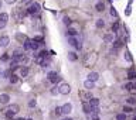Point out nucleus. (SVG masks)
<instances>
[{"mask_svg":"<svg viewBox=\"0 0 136 120\" xmlns=\"http://www.w3.org/2000/svg\"><path fill=\"white\" fill-rule=\"evenodd\" d=\"M18 110H20L18 105H11L10 107L6 110V117H7V119H13V117L18 113Z\"/></svg>","mask_w":136,"mask_h":120,"instance_id":"obj_1","label":"nucleus"},{"mask_svg":"<svg viewBox=\"0 0 136 120\" xmlns=\"http://www.w3.org/2000/svg\"><path fill=\"white\" fill-rule=\"evenodd\" d=\"M47 79H48L51 83L57 85V83H60V82H61V79H62V78H61L57 72H48V74H47Z\"/></svg>","mask_w":136,"mask_h":120,"instance_id":"obj_2","label":"nucleus"},{"mask_svg":"<svg viewBox=\"0 0 136 120\" xmlns=\"http://www.w3.org/2000/svg\"><path fill=\"white\" fill-rule=\"evenodd\" d=\"M58 93H61V95H70V93H71V86L68 83H65V82L60 83V86H58Z\"/></svg>","mask_w":136,"mask_h":120,"instance_id":"obj_3","label":"nucleus"},{"mask_svg":"<svg viewBox=\"0 0 136 120\" xmlns=\"http://www.w3.org/2000/svg\"><path fill=\"white\" fill-rule=\"evenodd\" d=\"M68 44H70V45H72L75 49H81V48H82V45H81V41H78V40H77V37H68Z\"/></svg>","mask_w":136,"mask_h":120,"instance_id":"obj_4","label":"nucleus"},{"mask_svg":"<svg viewBox=\"0 0 136 120\" xmlns=\"http://www.w3.org/2000/svg\"><path fill=\"white\" fill-rule=\"evenodd\" d=\"M123 89L126 92H129V93H136V83L133 81H129L128 83L123 85Z\"/></svg>","mask_w":136,"mask_h":120,"instance_id":"obj_5","label":"nucleus"},{"mask_svg":"<svg viewBox=\"0 0 136 120\" xmlns=\"http://www.w3.org/2000/svg\"><path fill=\"white\" fill-rule=\"evenodd\" d=\"M71 112H72V103L71 102H67V103H64V105L61 106V113H62V114L68 116Z\"/></svg>","mask_w":136,"mask_h":120,"instance_id":"obj_6","label":"nucleus"},{"mask_svg":"<svg viewBox=\"0 0 136 120\" xmlns=\"http://www.w3.org/2000/svg\"><path fill=\"white\" fill-rule=\"evenodd\" d=\"M40 10H41L40 4L37 3V2H34V3H31V6L29 7L27 13H29V14H38V13H40Z\"/></svg>","mask_w":136,"mask_h":120,"instance_id":"obj_7","label":"nucleus"},{"mask_svg":"<svg viewBox=\"0 0 136 120\" xmlns=\"http://www.w3.org/2000/svg\"><path fill=\"white\" fill-rule=\"evenodd\" d=\"M10 44V37L9 35H2L0 37V48H6Z\"/></svg>","mask_w":136,"mask_h":120,"instance_id":"obj_8","label":"nucleus"},{"mask_svg":"<svg viewBox=\"0 0 136 120\" xmlns=\"http://www.w3.org/2000/svg\"><path fill=\"white\" fill-rule=\"evenodd\" d=\"M9 102H10V95L2 93L0 95V105H9Z\"/></svg>","mask_w":136,"mask_h":120,"instance_id":"obj_9","label":"nucleus"},{"mask_svg":"<svg viewBox=\"0 0 136 120\" xmlns=\"http://www.w3.org/2000/svg\"><path fill=\"white\" fill-rule=\"evenodd\" d=\"M84 88H85L86 91H92V89L95 88V82L86 79V81H84Z\"/></svg>","mask_w":136,"mask_h":120,"instance_id":"obj_10","label":"nucleus"},{"mask_svg":"<svg viewBox=\"0 0 136 120\" xmlns=\"http://www.w3.org/2000/svg\"><path fill=\"white\" fill-rule=\"evenodd\" d=\"M88 79L92 82H97L98 79H99V74L98 72H95V71H91L89 74H88Z\"/></svg>","mask_w":136,"mask_h":120,"instance_id":"obj_11","label":"nucleus"},{"mask_svg":"<svg viewBox=\"0 0 136 120\" xmlns=\"http://www.w3.org/2000/svg\"><path fill=\"white\" fill-rule=\"evenodd\" d=\"M95 10H97L98 13H104V11H105V3L102 2V0L95 4Z\"/></svg>","mask_w":136,"mask_h":120,"instance_id":"obj_12","label":"nucleus"},{"mask_svg":"<svg viewBox=\"0 0 136 120\" xmlns=\"http://www.w3.org/2000/svg\"><path fill=\"white\" fill-rule=\"evenodd\" d=\"M88 105H89V107H98V106H99V99L91 98L89 100H88Z\"/></svg>","mask_w":136,"mask_h":120,"instance_id":"obj_13","label":"nucleus"},{"mask_svg":"<svg viewBox=\"0 0 136 120\" xmlns=\"http://www.w3.org/2000/svg\"><path fill=\"white\" fill-rule=\"evenodd\" d=\"M79 33L77 31L75 28H71V27H68V30H67V37H77Z\"/></svg>","mask_w":136,"mask_h":120,"instance_id":"obj_14","label":"nucleus"},{"mask_svg":"<svg viewBox=\"0 0 136 120\" xmlns=\"http://www.w3.org/2000/svg\"><path fill=\"white\" fill-rule=\"evenodd\" d=\"M29 72H30L29 67H26V65H24V67L20 68V76H21V78H26L27 75H29Z\"/></svg>","mask_w":136,"mask_h":120,"instance_id":"obj_15","label":"nucleus"},{"mask_svg":"<svg viewBox=\"0 0 136 120\" xmlns=\"http://www.w3.org/2000/svg\"><path fill=\"white\" fill-rule=\"evenodd\" d=\"M128 79H130V81L136 79V71H135V68H130V69L128 71Z\"/></svg>","mask_w":136,"mask_h":120,"instance_id":"obj_16","label":"nucleus"},{"mask_svg":"<svg viewBox=\"0 0 136 120\" xmlns=\"http://www.w3.org/2000/svg\"><path fill=\"white\" fill-rule=\"evenodd\" d=\"M67 56H68V59L71 61V62H77V61H78V56H77V54L72 52V51H70Z\"/></svg>","mask_w":136,"mask_h":120,"instance_id":"obj_17","label":"nucleus"},{"mask_svg":"<svg viewBox=\"0 0 136 120\" xmlns=\"http://www.w3.org/2000/svg\"><path fill=\"white\" fill-rule=\"evenodd\" d=\"M112 45H114L115 49H119L122 45H123V42H122L121 40H114V41H112Z\"/></svg>","mask_w":136,"mask_h":120,"instance_id":"obj_18","label":"nucleus"},{"mask_svg":"<svg viewBox=\"0 0 136 120\" xmlns=\"http://www.w3.org/2000/svg\"><path fill=\"white\" fill-rule=\"evenodd\" d=\"M95 25H97V28H104L106 24H105V20H104V18H98L97 23H95Z\"/></svg>","mask_w":136,"mask_h":120,"instance_id":"obj_19","label":"nucleus"},{"mask_svg":"<svg viewBox=\"0 0 136 120\" xmlns=\"http://www.w3.org/2000/svg\"><path fill=\"white\" fill-rule=\"evenodd\" d=\"M62 23H64L65 25H67V27H71V24H72V20L70 17H68V16H64V17H62Z\"/></svg>","mask_w":136,"mask_h":120,"instance_id":"obj_20","label":"nucleus"},{"mask_svg":"<svg viewBox=\"0 0 136 120\" xmlns=\"http://www.w3.org/2000/svg\"><path fill=\"white\" fill-rule=\"evenodd\" d=\"M9 82L13 83V85L17 83V82H18V76H17V75H14V74H11L10 76H9Z\"/></svg>","mask_w":136,"mask_h":120,"instance_id":"obj_21","label":"nucleus"},{"mask_svg":"<svg viewBox=\"0 0 136 120\" xmlns=\"http://www.w3.org/2000/svg\"><path fill=\"white\" fill-rule=\"evenodd\" d=\"M38 48H40L38 42H36L34 40H31V44H30V49H33V51H37Z\"/></svg>","mask_w":136,"mask_h":120,"instance_id":"obj_22","label":"nucleus"},{"mask_svg":"<svg viewBox=\"0 0 136 120\" xmlns=\"http://www.w3.org/2000/svg\"><path fill=\"white\" fill-rule=\"evenodd\" d=\"M105 41L106 42H112L114 41V34H112V33H108V34H105Z\"/></svg>","mask_w":136,"mask_h":120,"instance_id":"obj_23","label":"nucleus"},{"mask_svg":"<svg viewBox=\"0 0 136 120\" xmlns=\"http://www.w3.org/2000/svg\"><path fill=\"white\" fill-rule=\"evenodd\" d=\"M0 21L7 23V21H9V14L7 13H0Z\"/></svg>","mask_w":136,"mask_h":120,"instance_id":"obj_24","label":"nucleus"},{"mask_svg":"<svg viewBox=\"0 0 136 120\" xmlns=\"http://www.w3.org/2000/svg\"><path fill=\"white\" fill-rule=\"evenodd\" d=\"M109 14H111V17H115V18H118V11H116V9H115L114 6L111 7V10H109Z\"/></svg>","mask_w":136,"mask_h":120,"instance_id":"obj_25","label":"nucleus"},{"mask_svg":"<svg viewBox=\"0 0 136 120\" xmlns=\"http://www.w3.org/2000/svg\"><path fill=\"white\" fill-rule=\"evenodd\" d=\"M30 44H31V40L24 38V44H23V48H24V49H30Z\"/></svg>","mask_w":136,"mask_h":120,"instance_id":"obj_26","label":"nucleus"},{"mask_svg":"<svg viewBox=\"0 0 136 120\" xmlns=\"http://www.w3.org/2000/svg\"><path fill=\"white\" fill-rule=\"evenodd\" d=\"M112 31H114V33L119 31V21H115L114 24H112Z\"/></svg>","mask_w":136,"mask_h":120,"instance_id":"obj_27","label":"nucleus"},{"mask_svg":"<svg viewBox=\"0 0 136 120\" xmlns=\"http://www.w3.org/2000/svg\"><path fill=\"white\" fill-rule=\"evenodd\" d=\"M82 109H84V112H85L86 114H89V113H91V107H89V105H88V103H84Z\"/></svg>","mask_w":136,"mask_h":120,"instance_id":"obj_28","label":"nucleus"},{"mask_svg":"<svg viewBox=\"0 0 136 120\" xmlns=\"http://www.w3.org/2000/svg\"><path fill=\"white\" fill-rule=\"evenodd\" d=\"M50 93H51L53 96H55V95L58 93V86H57V85H55V86H53V88L50 89Z\"/></svg>","mask_w":136,"mask_h":120,"instance_id":"obj_29","label":"nucleus"},{"mask_svg":"<svg viewBox=\"0 0 136 120\" xmlns=\"http://www.w3.org/2000/svg\"><path fill=\"white\" fill-rule=\"evenodd\" d=\"M126 103L130 105V106H133V105H136V99L135 98H128L126 99Z\"/></svg>","mask_w":136,"mask_h":120,"instance_id":"obj_30","label":"nucleus"},{"mask_svg":"<svg viewBox=\"0 0 136 120\" xmlns=\"http://www.w3.org/2000/svg\"><path fill=\"white\" fill-rule=\"evenodd\" d=\"M116 120H126V113H118L116 114Z\"/></svg>","mask_w":136,"mask_h":120,"instance_id":"obj_31","label":"nucleus"},{"mask_svg":"<svg viewBox=\"0 0 136 120\" xmlns=\"http://www.w3.org/2000/svg\"><path fill=\"white\" fill-rule=\"evenodd\" d=\"M9 59H10V58H9V54H3V55L0 56V61H3V62H7Z\"/></svg>","mask_w":136,"mask_h":120,"instance_id":"obj_32","label":"nucleus"},{"mask_svg":"<svg viewBox=\"0 0 136 120\" xmlns=\"http://www.w3.org/2000/svg\"><path fill=\"white\" fill-rule=\"evenodd\" d=\"M133 109L130 107V106H123V113H132Z\"/></svg>","mask_w":136,"mask_h":120,"instance_id":"obj_33","label":"nucleus"},{"mask_svg":"<svg viewBox=\"0 0 136 120\" xmlns=\"http://www.w3.org/2000/svg\"><path fill=\"white\" fill-rule=\"evenodd\" d=\"M54 112H55V116H58V117L62 116V113H61V107H58V106L55 107V110H54Z\"/></svg>","mask_w":136,"mask_h":120,"instance_id":"obj_34","label":"nucleus"},{"mask_svg":"<svg viewBox=\"0 0 136 120\" xmlns=\"http://www.w3.org/2000/svg\"><path fill=\"white\" fill-rule=\"evenodd\" d=\"M36 105H37L36 99H31V100L29 102V107H36Z\"/></svg>","mask_w":136,"mask_h":120,"instance_id":"obj_35","label":"nucleus"},{"mask_svg":"<svg viewBox=\"0 0 136 120\" xmlns=\"http://www.w3.org/2000/svg\"><path fill=\"white\" fill-rule=\"evenodd\" d=\"M130 13H132V9H130V6H128L125 9V16H130Z\"/></svg>","mask_w":136,"mask_h":120,"instance_id":"obj_36","label":"nucleus"},{"mask_svg":"<svg viewBox=\"0 0 136 120\" xmlns=\"http://www.w3.org/2000/svg\"><path fill=\"white\" fill-rule=\"evenodd\" d=\"M125 58H126V61H129V62H132V58H130V54H129L128 51L125 52Z\"/></svg>","mask_w":136,"mask_h":120,"instance_id":"obj_37","label":"nucleus"},{"mask_svg":"<svg viewBox=\"0 0 136 120\" xmlns=\"http://www.w3.org/2000/svg\"><path fill=\"white\" fill-rule=\"evenodd\" d=\"M7 25V23H4V21H0V30H4Z\"/></svg>","mask_w":136,"mask_h":120,"instance_id":"obj_38","label":"nucleus"},{"mask_svg":"<svg viewBox=\"0 0 136 120\" xmlns=\"http://www.w3.org/2000/svg\"><path fill=\"white\" fill-rule=\"evenodd\" d=\"M34 41H36V42H43V37H41V35H38V37H36V38H34Z\"/></svg>","mask_w":136,"mask_h":120,"instance_id":"obj_39","label":"nucleus"},{"mask_svg":"<svg viewBox=\"0 0 136 120\" xmlns=\"http://www.w3.org/2000/svg\"><path fill=\"white\" fill-rule=\"evenodd\" d=\"M4 2H6V4H10V6H11V4H14L17 0H4Z\"/></svg>","mask_w":136,"mask_h":120,"instance_id":"obj_40","label":"nucleus"},{"mask_svg":"<svg viewBox=\"0 0 136 120\" xmlns=\"http://www.w3.org/2000/svg\"><path fill=\"white\" fill-rule=\"evenodd\" d=\"M0 78H4V71L0 68Z\"/></svg>","mask_w":136,"mask_h":120,"instance_id":"obj_41","label":"nucleus"},{"mask_svg":"<svg viewBox=\"0 0 136 120\" xmlns=\"http://www.w3.org/2000/svg\"><path fill=\"white\" fill-rule=\"evenodd\" d=\"M132 3H133V0H129V2H128V6H132Z\"/></svg>","mask_w":136,"mask_h":120,"instance_id":"obj_42","label":"nucleus"},{"mask_svg":"<svg viewBox=\"0 0 136 120\" xmlns=\"http://www.w3.org/2000/svg\"><path fill=\"white\" fill-rule=\"evenodd\" d=\"M3 7V0H0V9Z\"/></svg>","mask_w":136,"mask_h":120,"instance_id":"obj_43","label":"nucleus"},{"mask_svg":"<svg viewBox=\"0 0 136 120\" xmlns=\"http://www.w3.org/2000/svg\"><path fill=\"white\" fill-rule=\"evenodd\" d=\"M16 120H26V119H24V117H17Z\"/></svg>","mask_w":136,"mask_h":120,"instance_id":"obj_44","label":"nucleus"},{"mask_svg":"<svg viewBox=\"0 0 136 120\" xmlns=\"http://www.w3.org/2000/svg\"><path fill=\"white\" fill-rule=\"evenodd\" d=\"M61 120H72V119H70V117H65V119H61Z\"/></svg>","mask_w":136,"mask_h":120,"instance_id":"obj_45","label":"nucleus"},{"mask_svg":"<svg viewBox=\"0 0 136 120\" xmlns=\"http://www.w3.org/2000/svg\"><path fill=\"white\" fill-rule=\"evenodd\" d=\"M26 120H33V119H26Z\"/></svg>","mask_w":136,"mask_h":120,"instance_id":"obj_46","label":"nucleus"},{"mask_svg":"<svg viewBox=\"0 0 136 120\" xmlns=\"http://www.w3.org/2000/svg\"><path fill=\"white\" fill-rule=\"evenodd\" d=\"M98 2H101V0H98Z\"/></svg>","mask_w":136,"mask_h":120,"instance_id":"obj_47","label":"nucleus"},{"mask_svg":"<svg viewBox=\"0 0 136 120\" xmlns=\"http://www.w3.org/2000/svg\"><path fill=\"white\" fill-rule=\"evenodd\" d=\"M7 120H10V119H7Z\"/></svg>","mask_w":136,"mask_h":120,"instance_id":"obj_48","label":"nucleus"}]
</instances>
